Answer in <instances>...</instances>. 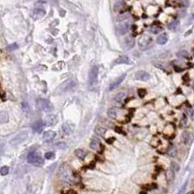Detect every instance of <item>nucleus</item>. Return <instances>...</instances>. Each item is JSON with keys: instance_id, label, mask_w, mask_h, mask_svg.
Returning <instances> with one entry per match:
<instances>
[{"instance_id": "1", "label": "nucleus", "mask_w": 194, "mask_h": 194, "mask_svg": "<svg viewBox=\"0 0 194 194\" xmlns=\"http://www.w3.org/2000/svg\"><path fill=\"white\" fill-rule=\"evenodd\" d=\"M58 175H59V178L64 183H71L72 181V172H71L69 166L67 165V163H62L61 166L59 168V172H58Z\"/></svg>"}, {"instance_id": "2", "label": "nucleus", "mask_w": 194, "mask_h": 194, "mask_svg": "<svg viewBox=\"0 0 194 194\" xmlns=\"http://www.w3.org/2000/svg\"><path fill=\"white\" fill-rule=\"evenodd\" d=\"M76 82L73 81V80H67V81L63 82L62 84H59L57 87L55 88V93L56 94H60V93H64V92H67L68 90L72 89L73 87H75Z\"/></svg>"}, {"instance_id": "3", "label": "nucleus", "mask_w": 194, "mask_h": 194, "mask_svg": "<svg viewBox=\"0 0 194 194\" xmlns=\"http://www.w3.org/2000/svg\"><path fill=\"white\" fill-rule=\"evenodd\" d=\"M27 161L29 162L30 164L34 165V166H41V165H43V163H44V159L39 152L33 151V152H30L29 154H28Z\"/></svg>"}, {"instance_id": "4", "label": "nucleus", "mask_w": 194, "mask_h": 194, "mask_svg": "<svg viewBox=\"0 0 194 194\" xmlns=\"http://www.w3.org/2000/svg\"><path fill=\"white\" fill-rule=\"evenodd\" d=\"M36 107L38 110L42 111V112H49V111L53 110V107H51V103H49L47 99H43V98L37 99Z\"/></svg>"}, {"instance_id": "5", "label": "nucleus", "mask_w": 194, "mask_h": 194, "mask_svg": "<svg viewBox=\"0 0 194 194\" xmlns=\"http://www.w3.org/2000/svg\"><path fill=\"white\" fill-rule=\"evenodd\" d=\"M27 136H28V133H27L26 131L20 132V133H18V135H16V136L14 137L13 139H11L10 145H12V146H16V145H18V144L22 143V142L27 138Z\"/></svg>"}, {"instance_id": "6", "label": "nucleus", "mask_w": 194, "mask_h": 194, "mask_svg": "<svg viewBox=\"0 0 194 194\" xmlns=\"http://www.w3.org/2000/svg\"><path fill=\"white\" fill-rule=\"evenodd\" d=\"M98 73L99 69L98 66H93L89 71V75H88V82L90 86H94L97 82V78H98Z\"/></svg>"}, {"instance_id": "7", "label": "nucleus", "mask_w": 194, "mask_h": 194, "mask_svg": "<svg viewBox=\"0 0 194 194\" xmlns=\"http://www.w3.org/2000/svg\"><path fill=\"white\" fill-rule=\"evenodd\" d=\"M139 48L142 51H146V49H148V47L151 44V38L148 36H143L139 39Z\"/></svg>"}, {"instance_id": "8", "label": "nucleus", "mask_w": 194, "mask_h": 194, "mask_svg": "<svg viewBox=\"0 0 194 194\" xmlns=\"http://www.w3.org/2000/svg\"><path fill=\"white\" fill-rule=\"evenodd\" d=\"M130 27V23L128 22H121L117 26V31L119 35H124L128 32Z\"/></svg>"}, {"instance_id": "9", "label": "nucleus", "mask_w": 194, "mask_h": 194, "mask_svg": "<svg viewBox=\"0 0 194 194\" xmlns=\"http://www.w3.org/2000/svg\"><path fill=\"white\" fill-rule=\"evenodd\" d=\"M150 75L148 74V72H146V71H143V70L137 71L136 74H135V79L139 80V81H142V82L148 81V80H150Z\"/></svg>"}, {"instance_id": "10", "label": "nucleus", "mask_w": 194, "mask_h": 194, "mask_svg": "<svg viewBox=\"0 0 194 194\" xmlns=\"http://www.w3.org/2000/svg\"><path fill=\"white\" fill-rule=\"evenodd\" d=\"M125 77H126V74H123V75L119 76V78H117V79H115V81L110 84V86H109V90H113V89H115V87L119 86V84L122 82V81L125 79Z\"/></svg>"}, {"instance_id": "11", "label": "nucleus", "mask_w": 194, "mask_h": 194, "mask_svg": "<svg viewBox=\"0 0 194 194\" xmlns=\"http://www.w3.org/2000/svg\"><path fill=\"white\" fill-rule=\"evenodd\" d=\"M123 45H124V49H130L134 47L135 45V40L132 36H128V37H125L123 40Z\"/></svg>"}, {"instance_id": "12", "label": "nucleus", "mask_w": 194, "mask_h": 194, "mask_svg": "<svg viewBox=\"0 0 194 194\" xmlns=\"http://www.w3.org/2000/svg\"><path fill=\"white\" fill-rule=\"evenodd\" d=\"M45 15H46V11H45L44 9L37 8V9H35V10L32 12L31 16L34 18V20H39V18H43Z\"/></svg>"}, {"instance_id": "13", "label": "nucleus", "mask_w": 194, "mask_h": 194, "mask_svg": "<svg viewBox=\"0 0 194 194\" xmlns=\"http://www.w3.org/2000/svg\"><path fill=\"white\" fill-rule=\"evenodd\" d=\"M44 129V123L42 121H35L34 123L32 124V130L35 132V133H41Z\"/></svg>"}, {"instance_id": "14", "label": "nucleus", "mask_w": 194, "mask_h": 194, "mask_svg": "<svg viewBox=\"0 0 194 194\" xmlns=\"http://www.w3.org/2000/svg\"><path fill=\"white\" fill-rule=\"evenodd\" d=\"M181 139H183V144L189 145L191 143V141H192V135H191V133H189L188 131H184L183 135H181Z\"/></svg>"}, {"instance_id": "15", "label": "nucleus", "mask_w": 194, "mask_h": 194, "mask_svg": "<svg viewBox=\"0 0 194 194\" xmlns=\"http://www.w3.org/2000/svg\"><path fill=\"white\" fill-rule=\"evenodd\" d=\"M55 136H56V133L54 131H46L43 134V140L45 142H49L53 140Z\"/></svg>"}, {"instance_id": "16", "label": "nucleus", "mask_w": 194, "mask_h": 194, "mask_svg": "<svg viewBox=\"0 0 194 194\" xmlns=\"http://www.w3.org/2000/svg\"><path fill=\"white\" fill-rule=\"evenodd\" d=\"M44 120H45V124L51 126V125L55 123L57 119H56V117L54 115H47V117H45Z\"/></svg>"}, {"instance_id": "17", "label": "nucleus", "mask_w": 194, "mask_h": 194, "mask_svg": "<svg viewBox=\"0 0 194 194\" xmlns=\"http://www.w3.org/2000/svg\"><path fill=\"white\" fill-rule=\"evenodd\" d=\"M115 65H117V64H131V61H130V59L127 57L126 55H122V56H119V57L115 60Z\"/></svg>"}, {"instance_id": "18", "label": "nucleus", "mask_w": 194, "mask_h": 194, "mask_svg": "<svg viewBox=\"0 0 194 194\" xmlns=\"http://www.w3.org/2000/svg\"><path fill=\"white\" fill-rule=\"evenodd\" d=\"M99 146H100V140H99L98 138H96V137H93L91 142H90V145H89L90 148L96 150H98Z\"/></svg>"}, {"instance_id": "19", "label": "nucleus", "mask_w": 194, "mask_h": 194, "mask_svg": "<svg viewBox=\"0 0 194 194\" xmlns=\"http://www.w3.org/2000/svg\"><path fill=\"white\" fill-rule=\"evenodd\" d=\"M167 41H168V35L166 33H162V34L159 35L156 39V42L159 45H165L167 43Z\"/></svg>"}, {"instance_id": "20", "label": "nucleus", "mask_w": 194, "mask_h": 194, "mask_svg": "<svg viewBox=\"0 0 194 194\" xmlns=\"http://www.w3.org/2000/svg\"><path fill=\"white\" fill-rule=\"evenodd\" d=\"M8 120H9L8 113L2 111V112L0 113V122H1V124L7 123V122H8Z\"/></svg>"}, {"instance_id": "21", "label": "nucleus", "mask_w": 194, "mask_h": 194, "mask_svg": "<svg viewBox=\"0 0 194 194\" xmlns=\"http://www.w3.org/2000/svg\"><path fill=\"white\" fill-rule=\"evenodd\" d=\"M117 113H119V110L117 108H111L108 110V115L111 119H115L117 117Z\"/></svg>"}, {"instance_id": "22", "label": "nucleus", "mask_w": 194, "mask_h": 194, "mask_svg": "<svg viewBox=\"0 0 194 194\" xmlns=\"http://www.w3.org/2000/svg\"><path fill=\"white\" fill-rule=\"evenodd\" d=\"M174 178H175L174 171H173L172 169H168L167 171H166V179H167V181H168V183H172V181H174Z\"/></svg>"}, {"instance_id": "23", "label": "nucleus", "mask_w": 194, "mask_h": 194, "mask_svg": "<svg viewBox=\"0 0 194 194\" xmlns=\"http://www.w3.org/2000/svg\"><path fill=\"white\" fill-rule=\"evenodd\" d=\"M125 97V92H119L115 97H113V101L115 103H121L122 100L124 99Z\"/></svg>"}, {"instance_id": "24", "label": "nucleus", "mask_w": 194, "mask_h": 194, "mask_svg": "<svg viewBox=\"0 0 194 194\" xmlns=\"http://www.w3.org/2000/svg\"><path fill=\"white\" fill-rule=\"evenodd\" d=\"M95 133L98 135V136H100V137H103V136H105V134H106V129L104 128L103 126H100V125H98V126H96L95 127Z\"/></svg>"}, {"instance_id": "25", "label": "nucleus", "mask_w": 194, "mask_h": 194, "mask_svg": "<svg viewBox=\"0 0 194 194\" xmlns=\"http://www.w3.org/2000/svg\"><path fill=\"white\" fill-rule=\"evenodd\" d=\"M177 153H178V150H177V148L175 146H171L169 148V150H168V155H169L170 157H175L177 155Z\"/></svg>"}, {"instance_id": "26", "label": "nucleus", "mask_w": 194, "mask_h": 194, "mask_svg": "<svg viewBox=\"0 0 194 194\" xmlns=\"http://www.w3.org/2000/svg\"><path fill=\"white\" fill-rule=\"evenodd\" d=\"M22 112L25 113V115H29L30 113V108H29V105H28V103L26 101H23L22 103Z\"/></svg>"}, {"instance_id": "27", "label": "nucleus", "mask_w": 194, "mask_h": 194, "mask_svg": "<svg viewBox=\"0 0 194 194\" xmlns=\"http://www.w3.org/2000/svg\"><path fill=\"white\" fill-rule=\"evenodd\" d=\"M75 154L77 155L79 158H81V159H84V158L86 157V152H84V150H82V148H78V150H76Z\"/></svg>"}, {"instance_id": "28", "label": "nucleus", "mask_w": 194, "mask_h": 194, "mask_svg": "<svg viewBox=\"0 0 194 194\" xmlns=\"http://www.w3.org/2000/svg\"><path fill=\"white\" fill-rule=\"evenodd\" d=\"M124 6V2L123 1H117L115 3V7H113V9H115V11H119L120 9H122Z\"/></svg>"}, {"instance_id": "29", "label": "nucleus", "mask_w": 194, "mask_h": 194, "mask_svg": "<svg viewBox=\"0 0 194 194\" xmlns=\"http://www.w3.org/2000/svg\"><path fill=\"white\" fill-rule=\"evenodd\" d=\"M62 130H63V132H64L65 134H67V135H69L72 133V130H71V128L69 127V125H68L67 123H64L62 125Z\"/></svg>"}, {"instance_id": "30", "label": "nucleus", "mask_w": 194, "mask_h": 194, "mask_svg": "<svg viewBox=\"0 0 194 194\" xmlns=\"http://www.w3.org/2000/svg\"><path fill=\"white\" fill-rule=\"evenodd\" d=\"M9 171H10V168L8 166H2L1 170H0V174H1V176H6Z\"/></svg>"}, {"instance_id": "31", "label": "nucleus", "mask_w": 194, "mask_h": 194, "mask_svg": "<svg viewBox=\"0 0 194 194\" xmlns=\"http://www.w3.org/2000/svg\"><path fill=\"white\" fill-rule=\"evenodd\" d=\"M162 28L160 26H157V25H154V26H151L150 27V32L151 33H154V34H156L159 31H161Z\"/></svg>"}, {"instance_id": "32", "label": "nucleus", "mask_w": 194, "mask_h": 194, "mask_svg": "<svg viewBox=\"0 0 194 194\" xmlns=\"http://www.w3.org/2000/svg\"><path fill=\"white\" fill-rule=\"evenodd\" d=\"M171 169L174 172H179V166L178 164H177L176 162H172L171 163Z\"/></svg>"}, {"instance_id": "33", "label": "nucleus", "mask_w": 194, "mask_h": 194, "mask_svg": "<svg viewBox=\"0 0 194 194\" xmlns=\"http://www.w3.org/2000/svg\"><path fill=\"white\" fill-rule=\"evenodd\" d=\"M146 94V89H144V88H139L138 89V95H139V97H141V98H144Z\"/></svg>"}, {"instance_id": "34", "label": "nucleus", "mask_w": 194, "mask_h": 194, "mask_svg": "<svg viewBox=\"0 0 194 194\" xmlns=\"http://www.w3.org/2000/svg\"><path fill=\"white\" fill-rule=\"evenodd\" d=\"M178 56L179 57H183V58H187L188 57V53L185 51H181L178 53Z\"/></svg>"}, {"instance_id": "35", "label": "nucleus", "mask_w": 194, "mask_h": 194, "mask_svg": "<svg viewBox=\"0 0 194 194\" xmlns=\"http://www.w3.org/2000/svg\"><path fill=\"white\" fill-rule=\"evenodd\" d=\"M178 23H179L178 20H173L172 22H170L169 24H168V28H170V29H174V28L178 25Z\"/></svg>"}, {"instance_id": "36", "label": "nucleus", "mask_w": 194, "mask_h": 194, "mask_svg": "<svg viewBox=\"0 0 194 194\" xmlns=\"http://www.w3.org/2000/svg\"><path fill=\"white\" fill-rule=\"evenodd\" d=\"M54 157V153L51 152V151H49V152H46V154H45V158L46 159H51V158Z\"/></svg>"}, {"instance_id": "37", "label": "nucleus", "mask_w": 194, "mask_h": 194, "mask_svg": "<svg viewBox=\"0 0 194 194\" xmlns=\"http://www.w3.org/2000/svg\"><path fill=\"white\" fill-rule=\"evenodd\" d=\"M128 16H129L128 14H123V15L117 16V20H119V22H121V20H126Z\"/></svg>"}, {"instance_id": "38", "label": "nucleus", "mask_w": 194, "mask_h": 194, "mask_svg": "<svg viewBox=\"0 0 194 194\" xmlns=\"http://www.w3.org/2000/svg\"><path fill=\"white\" fill-rule=\"evenodd\" d=\"M66 146H67V145H66L65 143H59V144H56L55 145L56 148H66Z\"/></svg>"}, {"instance_id": "39", "label": "nucleus", "mask_w": 194, "mask_h": 194, "mask_svg": "<svg viewBox=\"0 0 194 194\" xmlns=\"http://www.w3.org/2000/svg\"><path fill=\"white\" fill-rule=\"evenodd\" d=\"M18 48V45H16V44H12V45H10V46H8V48H7V49H8L9 51H14V49H16Z\"/></svg>"}, {"instance_id": "40", "label": "nucleus", "mask_w": 194, "mask_h": 194, "mask_svg": "<svg viewBox=\"0 0 194 194\" xmlns=\"http://www.w3.org/2000/svg\"><path fill=\"white\" fill-rule=\"evenodd\" d=\"M186 185H187V183H185L183 184V186H181V189H179V190L178 194H183L184 190H185V188H186Z\"/></svg>"}, {"instance_id": "41", "label": "nucleus", "mask_w": 194, "mask_h": 194, "mask_svg": "<svg viewBox=\"0 0 194 194\" xmlns=\"http://www.w3.org/2000/svg\"><path fill=\"white\" fill-rule=\"evenodd\" d=\"M66 194H78V193L76 192L75 190H73V189H69V190L66 192Z\"/></svg>"}, {"instance_id": "42", "label": "nucleus", "mask_w": 194, "mask_h": 194, "mask_svg": "<svg viewBox=\"0 0 194 194\" xmlns=\"http://www.w3.org/2000/svg\"><path fill=\"white\" fill-rule=\"evenodd\" d=\"M113 141H115V138H110L109 140H107V143L108 144H112Z\"/></svg>"}, {"instance_id": "43", "label": "nucleus", "mask_w": 194, "mask_h": 194, "mask_svg": "<svg viewBox=\"0 0 194 194\" xmlns=\"http://www.w3.org/2000/svg\"><path fill=\"white\" fill-rule=\"evenodd\" d=\"M115 130H117V132H119V133H123V132L121 131V129L119 128V127H115Z\"/></svg>"}, {"instance_id": "44", "label": "nucleus", "mask_w": 194, "mask_h": 194, "mask_svg": "<svg viewBox=\"0 0 194 194\" xmlns=\"http://www.w3.org/2000/svg\"><path fill=\"white\" fill-rule=\"evenodd\" d=\"M65 12L63 11V10H60V16H64V15H63V14H64Z\"/></svg>"}, {"instance_id": "45", "label": "nucleus", "mask_w": 194, "mask_h": 194, "mask_svg": "<svg viewBox=\"0 0 194 194\" xmlns=\"http://www.w3.org/2000/svg\"><path fill=\"white\" fill-rule=\"evenodd\" d=\"M186 194H194V191H189V192H187Z\"/></svg>"}, {"instance_id": "46", "label": "nucleus", "mask_w": 194, "mask_h": 194, "mask_svg": "<svg viewBox=\"0 0 194 194\" xmlns=\"http://www.w3.org/2000/svg\"><path fill=\"white\" fill-rule=\"evenodd\" d=\"M191 20H194V16H192V18H191Z\"/></svg>"}, {"instance_id": "47", "label": "nucleus", "mask_w": 194, "mask_h": 194, "mask_svg": "<svg viewBox=\"0 0 194 194\" xmlns=\"http://www.w3.org/2000/svg\"><path fill=\"white\" fill-rule=\"evenodd\" d=\"M192 51H193V56H194V49H192Z\"/></svg>"}, {"instance_id": "48", "label": "nucleus", "mask_w": 194, "mask_h": 194, "mask_svg": "<svg viewBox=\"0 0 194 194\" xmlns=\"http://www.w3.org/2000/svg\"><path fill=\"white\" fill-rule=\"evenodd\" d=\"M193 88H194V84H193Z\"/></svg>"}]
</instances>
